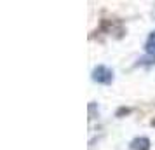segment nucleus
Returning <instances> with one entry per match:
<instances>
[{
	"instance_id": "f257e3e1",
	"label": "nucleus",
	"mask_w": 155,
	"mask_h": 150,
	"mask_svg": "<svg viewBox=\"0 0 155 150\" xmlns=\"http://www.w3.org/2000/svg\"><path fill=\"white\" fill-rule=\"evenodd\" d=\"M92 80L94 82H99V84H110L113 80V72L106 66H96L94 72H92Z\"/></svg>"
},
{
	"instance_id": "7ed1b4c3",
	"label": "nucleus",
	"mask_w": 155,
	"mask_h": 150,
	"mask_svg": "<svg viewBox=\"0 0 155 150\" xmlns=\"http://www.w3.org/2000/svg\"><path fill=\"white\" fill-rule=\"evenodd\" d=\"M147 52L155 56V32L150 33V37H148V40H147Z\"/></svg>"
},
{
	"instance_id": "f03ea898",
	"label": "nucleus",
	"mask_w": 155,
	"mask_h": 150,
	"mask_svg": "<svg viewBox=\"0 0 155 150\" xmlns=\"http://www.w3.org/2000/svg\"><path fill=\"white\" fill-rule=\"evenodd\" d=\"M133 150H148V140L147 138H141V140H134L131 145Z\"/></svg>"
}]
</instances>
